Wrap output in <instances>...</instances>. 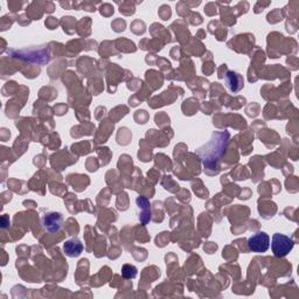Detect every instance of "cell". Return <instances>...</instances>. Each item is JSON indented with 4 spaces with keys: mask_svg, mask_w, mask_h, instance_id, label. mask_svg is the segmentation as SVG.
I'll list each match as a JSON object with an SVG mask.
<instances>
[{
    "mask_svg": "<svg viewBox=\"0 0 299 299\" xmlns=\"http://www.w3.org/2000/svg\"><path fill=\"white\" fill-rule=\"evenodd\" d=\"M295 242L290 237L284 235V234L276 233L272 236L271 249L276 257H285L289 252L294 248Z\"/></svg>",
    "mask_w": 299,
    "mask_h": 299,
    "instance_id": "obj_1",
    "label": "cell"
},
{
    "mask_svg": "<svg viewBox=\"0 0 299 299\" xmlns=\"http://www.w3.org/2000/svg\"><path fill=\"white\" fill-rule=\"evenodd\" d=\"M249 249L253 252H265L270 247V236L264 232H258L255 235L249 237L248 240Z\"/></svg>",
    "mask_w": 299,
    "mask_h": 299,
    "instance_id": "obj_2",
    "label": "cell"
},
{
    "mask_svg": "<svg viewBox=\"0 0 299 299\" xmlns=\"http://www.w3.org/2000/svg\"><path fill=\"white\" fill-rule=\"evenodd\" d=\"M44 226L48 232H58L62 226V215L60 213H50L44 217Z\"/></svg>",
    "mask_w": 299,
    "mask_h": 299,
    "instance_id": "obj_3",
    "label": "cell"
},
{
    "mask_svg": "<svg viewBox=\"0 0 299 299\" xmlns=\"http://www.w3.org/2000/svg\"><path fill=\"white\" fill-rule=\"evenodd\" d=\"M63 250L68 256H70V257H77V256L82 252L83 245L81 243L80 240L73 239L64 243Z\"/></svg>",
    "mask_w": 299,
    "mask_h": 299,
    "instance_id": "obj_4",
    "label": "cell"
},
{
    "mask_svg": "<svg viewBox=\"0 0 299 299\" xmlns=\"http://www.w3.org/2000/svg\"><path fill=\"white\" fill-rule=\"evenodd\" d=\"M122 275H123V277L126 278V279L135 278L136 276H137V269H136V266L126 264V265L123 266Z\"/></svg>",
    "mask_w": 299,
    "mask_h": 299,
    "instance_id": "obj_5",
    "label": "cell"
}]
</instances>
